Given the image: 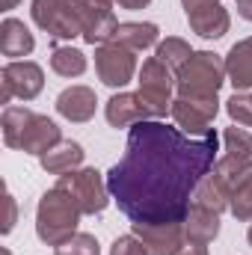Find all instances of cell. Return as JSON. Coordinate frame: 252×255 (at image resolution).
<instances>
[{
    "instance_id": "cell-1",
    "label": "cell",
    "mask_w": 252,
    "mask_h": 255,
    "mask_svg": "<svg viewBox=\"0 0 252 255\" xmlns=\"http://www.w3.org/2000/svg\"><path fill=\"white\" fill-rule=\"evenodd\" d=\"M220 136L211 128L190 136L160 119H145L127 130L125 154L107 172V187L130 223H184L199 181L217 163Z\"/></svg>"
},
{
    "instance_id": "cell-14",
    "label": "cell",
    "mask_w": 252,
    "mask_h": 255,
    "mask_svg": "<svg viewBox=\"0 0 252 255\" xmlns=\"http://www.w3.org/2000/svg\"><path fill=\"white\" fill-rule=\"evenodd\" d=\"M95 110H98V95L89 86H68L57 95V113L65 122L83 125L95 116Z\"/></svg>"
},
{
    "instance_id": "cell-3",
    "label": "cell",
    "mask_w": 252,
    "mask_h": 255,
    "mask_svg": "<svg viewBox=\"0 0 252 255\" xmlns=\"http://www.w3.org/2000/svg\"><path fill=\"white\" fill-rule=\"evenodd\" d=\"M80 217H83V211L77 208V202L63 187L54 184L51 190L39 199V208H36V235H39L42 244L60 247L68 238L77 235Z\"/></svg>"
},
{
    "instance_id": "cell-33",
    "label": "cell",
    "mask_w": 252,
    "mask_h": 255,
    "mask_svg": "<svg viewBox=\"0 0 252 255\" xmlns=\"http://www.w3.org/2000/svg\"><path fill=\"white\" fill-rule=\"evenodd\" d=\"M235 3H238V15L252 21V0H235Z\"/></svg>"
},
{
    "instance_id": "cell-24",
    "label": "cell",
    "mask_w": 252,
    "mask_h": 255,
    "mask_svg": "<svg viewBox=\"0 0 252 255\" xmlns=\"http://www.w3.org/2000/svg\"><path fill=\"white\" fill-rule=\"evenodd\" d=\"M229 211L238 223H252V172L244 175L229 196Z\"/></svg>"
},
{
    "instance_id": "cell-8",
    "label": "cell",
    "mask_w": 252,
    "mask_h": 255,
    "mask_svg": "<svg viewBox=\"0 0 252 255\" xmlns=\"http://www.w3.org/2000/svg\"><path fill=\"white\" fill-rule=\"evenodd\" d=\"M71 9L77 12L80 18V27H83V42L86 45H104V42H113L116 36V12H113V3L116 0H68Z\"/></svg>"
},
{
    "instance_id": "cell-30",
    "label": "cell",
    "mask_w": 252,
    "mask_h": 255,
    "mask_svg": "<svg viewBox=\"0 0 252 255\" xmlns=\"http://www.w3.org/2000/svg\"><path fill=\"white\" fill-rule=\"evenodd\" d=\"M15 223H18V202H15V196L12 193H6V223H3V235H9L12 229H15Z\"/></svg>"
},
{
    "instance_id": "cell-21",
    "label": "cell",
    "mask_w": 252,
    "mask_h": 255,
    "mask_svg": "<svg viewBox=\"0 0 252 255\" xmlns=\"http://www.w3.org/2000/svg\"><path fill=\"white\" fill-rule=\"evenodd\" d=\"M220 235V214L202 211V208H190L187 220H184V238L187 244H211Z\"/></svg>"
},
{
    "instance_id": "cell-32",
    "label": "cell",
    "mask_w": 252,
    "mask_h": 255,
    "mask_svg": "<svg viewBox=\"0 0 252 255\" xmlns=\"http://www.w3.org/2000/svg\"><path fill=\"white\" fill-rule=\"evenodd\" d=\"M116 3H119L122 9H130V12H136V9H145L151 0H116Z\"/></svg>"
},
{
    "instance_id": "cell-22",
    "label": "cell",
    "mask_w": 252,
    "mask_h": 255,
    "mask_svg": "<svg viewBox=\"0 0 252 255\" xmlns=\"http://www.w3.org/2000/svg\"><path fill=\"white\" fill-rule=\"evenodd\" d=\"M51 68L60 77H80L86 71V54L77 51V48H71V45H60L51 54Z\"/></svg>"
},
{
    "instance_id": "cell-9",
    "label": "cell",
    "mask_w": 252,
    "mask_h": 255,
    "mask_svg": "<svg viewBox=\"0 0 252 255\" xmlns=\"http://www.w3.org/2000/svg\"><path fill=\"white\" fill-rule=\"evenodd\" d=\"M30 12H33V21H36V27L39 30H45L51 39H83V27H80V18H77V12L71 9V3L68 0H33V6H30Z\"/></svg>"
},
{
    "instance_id": "cell-12",
    "label": "cell",
    "mask_w": 252,
    "mask_h": 255,
    "mask_svg": "<svg viewBox=\"0 0 252 255\" xmlns=\"http://www.w3.org/2000/svg\"><path fill=\"white\" fill-rule=\"evenodd\" d=\"M220 113V98H175L172 101V122L190 136L208 133Z\"/></svg>"
},
{
    "instance_id": "cell-5",
    "label": "cell",
    "mask_w": 252,
    "mask_h": 255,
    "mask_svg": "<svg viewBox=\"0 0 252 255\" xmlns=\"http://www.w3.org/2000/svg\"><path fill=\"white\" fill-rule=\"evenodd\" d=\"M136 83H139L136 98L145 107L148 119H163L166 113H172V101H175V71L172 68H166L157 57H148L139 68Z\"/></svg>"
},
{
    "instance_id": "cell-23",
    "label": "cell",
    "mask_w": 252,
    "mask_h": 255,
    "mask_svg": "<svg viewBox=\"0 0 252 255\" xmlns=\"http://www.w3.org/2000/svg\"><path fill=\"white\" fill-rule=\"evenodd\" d=\"M154 57L166 65V68L178 71V68L187 63L190 57H193V48H190L184 39H178V36H166L163 42H157V51H154Z\"/></svg>"
},
{
    "instance_id": "cell-6",
    "label": "cell",
    "mask_w": 252,
    "mask_h": 255,
    "mask_svg": "<svg viewBox=\"0 0 252 255\" xmlns=\"http://www.w3.org/2000/svg\"><path fill=\"white\" fill-rule=\"evenodd\" d=\"M57 187H63V190L77 202V208H80L83 214H89V217L101 214V211L107 208V202H110L107 178H104L98 169H92V166L71 169V172L60 175V178H57Z\"/></svg>"
},
{
    "instance_id": "cell-16",
    "label": "cell",
    "mask_w": 252,
    "mask_h": 255,
    "mask_svg": "<svg viewBox=\"0 0 252 255\" xmlns=\"http://www.w3.org/2000/svg\"><path fill=\"white\" fill-rule=\"evenodd\" d=\"M104 116L110 128H133L136 122H145L148 113L139 104L136 92H116L107 104H104Z\"/></svg>"
},
{
    "instance_id": "cell-31",
    "label": "cell",
    "mask_w": 252,
    "mask_h": 255,
    "mask_svg": "<svg viewBox=\"0 0 252 255\" xmlns=\"http://www.w3.org/2000/svg\"><path fill=\"white\" fill-rule=\"evenodd\" d=\"M178 255H208V247L205 244H184V250Z\"/></svg>"
},
{
    "instance_id": "cell-27",
    "label": "cell",
    "mask_w": 252,
    "mask_h": 255,
    "mask_svg": "<svg viewBox=\"0 0 252 255\" xmlns=\"http://www.w3.org/2000/svg\"><path fill=\"white\" fill-rule=\"evenodd\" d=\"M223 145H226V154H238V157H250L252 160V133L244 128H226L223 133Z\"/></svg>"
},
{
    "instance_id": "cell-4",
    "label": "cell",
    "mask_w": 252,
    "mask_h": 255,
    "mask_svg": "<svg viewBox=\"0 0 252 255\" xmlns=\"http://www.w3.org/2000/svg\"><path fill=\"white\" fill-rule=\"evenodd\" d=\"M226 80V60L214 51H193L175 71V98H217Z\"/></svg>"
},
{
    "instance_id": "cell-10",
    "label": "cell",
    "mask_w": 252,
    "mask_h": 255,
    "mask_svg": "<svg viewBox=\"0 0 252 255\" xmlns=\"http://www.w3.org/2000/svg\"><path fill=\"white\" fill-rule=\"evenodd\" d=\"M136 51L122 48L116 42H104L95 48V74L104 86L110 89H122L133 80L136 74Z\"/></svg>"
},
{
    "instance_id": "cell-36",
    "label": "cell",
    "mask_w": 252,
    "mask_h": 255,
    "mask_svg": "<svg viewBox=\"0 0 252 255\" xmlns=\"http://www.w3.org/2000/svg\"><path fill=\"white\" fill-rule=\"evenodd\" d=\"M3 255H12V253H9V250H3Z\"/></svg>"
},
{
    "instance_id": "cell-35",
    "label": "cell",
    "mask_w": 252,
    "mask_h": 255,
    "mask_svg": "<svg viewBox=\"0 0 252 255\" xmlns=\"http://www.w3.org/2000/svg\"><path fill=\"white\" fill-rule=\"evenodd\" d=\"M247 241H250V247H252V223H250V232H247Z\"/></svg>"
},
{
    "instance_id": "cell-19",
    "label": "cell",
    "mask_w": 252,
    "mask_h": 255,
    "mask_svg": "<svg viewBox=\"0 0 252 255\" xmlns=\"http://www.w3.org/2000/svg\"><path fill=\"white\" fill-rule=\"evenodd\" d=\"M83 157H86V151H83L80 142L63 139V142L54 145L48 154H42L39 163H42V169H45L48 175H65V172H71V169H80Z\"/></svg>"
},
{
    "instance_id": "cell-15",
    "label": "cell",
    "mask_w": 252,
    "mask_h": 255,
    "mask_svg": "<svg viewBox=\"0 0 252 255\" xmlns=\"http://www.w3.org/2000/svg\"><path fill=\"white\" fill-rule=\"evenodd\" d=\"M226 77L235 86V92H250L252 89V36L235 42L229 48V54H226Z\"/></svg>"
},
{
    "instance_id": "cell-11",
    "label": "cell",
    "mask_w": 252,
    "mask_h": 255,
    "mask_svg": "<svg viewBox=\"0 0 252 255\" xmlns=\"http://www.w3.org/2000/svg\"><path fill=\"white\" fill-rule=\"evenodd\" d=\"M190 30L202 39H223L232 27L229 9L220 0H181Z\"/></svg>"
},
{
    "instance_id": "cell-2",
    "label": "cell",
    "mask_w": 252,
    "mask_h": 255,
    "mask_svg": "<svg viewBox=\"0 0 252 255\" xmlns=\"http://www.w3.org/2000/svg\"><path fill=\"white\" fill-rule=\"evenodd\" d=\"M3 142L9 148H18L24 154H48L54 145L63 142V130L54 119L42 116V113H33L27 107H6L3 110Z\"/></svg>"
},
{
    "instance_id": "cell-13",
    "label": "cell",
    "mask_w": 252,
    "mask_h": 255,
    "mask_svg": "<svg viewBox=\"0 0 252 255\" xmlns=\"http://www.w3.org/2000/svg\"><path fill=\"white\" fill-rule=\"evenodd\" d=\"M130 232L142 241L148 255H178L184 250V223H160V226H145V223H130Z\"/></svg>"
},
{
    "instance_id": "cell-25",
    "label": "cell",
    "mask_w": 252,
    "mask_h": 255,
    "mask_svg": "<svg viewBox=\"0 0 252 255\" xmlns=\"http://www.w3.org/2000/svg\"><path fill=\"white\" fill-rule=\"evenodd\" d=\"M214 172L229 184V187H235L244 175H250L252 172V160L250 157H238V154H220L217 157V163H214Z\"/></svg>"
},
{
    "instance_id": "cell-26",
    "label": "cell",
    "mask_w": 252,
    "mask_h": 255,
    "mask_svg": "<svg viewBox=\"0 0 252 255\" xmlns=\"http://www.w3.org/2000/svg\"><path fill=\"white\" fill-rule=\"evenodd\" d=\"M54 255H101V247L95 241V235L77 232L74 238H68L65 244L54 247Z\"/></svg>"
},
{
    "instance_id": "cell-29",
    "label": "cell",
    "mask_w": 252,
    "mask_h": 255,
    "mask_svg": "<svg viewBox=\"0 0 252 255\" xmlns=\"http://www.w3.org/2000/svg\"><path fill=\"white\" fill-rule=\"evenodd\" d=\"M110 255H148V253H145L142 241L130 232V235H122V238H116V241H113Z\"/></svg>"
},
{
    "instance_id": "cell-17",
    "label": "cell",
    "mask_w": 252,
    "mask_h": 255,
    "mask_svg": "<svg viewBox=\"0 0 252 255\" xmlns=\"http://www.w3.org/2000/svg\"><path fill=\"white\" fill-rule=\"evenodd\" d=\"M33 48H36V39H33L30 27L24 21L12 18V15L3 18V24H0V51H3V57H9V60L30 57Z\"/></svg>"
},
{
    "instance_id": "cell-18",
    "label": "cell",
    "mask_w": 252,
    "mask_h": 255,
    "mask_svg": "<svg viewBox=\"0 0 252 255\" xmlns=\"http://www.w3.org/2000/svg\"><path fill=\"white\" fill-rule=\"evenodd\" d=\"M229 196H232V187L211 169L199 187L193 193V208H202V211H211V214H223L229 211Z\"/></svg>"
},
{
    "instance_id": "cell-34",
    "label": "cell",
    "mask_w": 252,
    "mask_h": 255,
    "mask_svg": "<svg viewBox=\"0 0 252 255\" xmlns=\"http://www.w3.org/2000/svg\"><path fill=\"white\" fill-rule=\"evenodd\" d=\"M21 0H0V6H3V12H9V9H15Z\"/></svg>"
},
{
    "instance_id": "cell-7",
    "label": "cell",
    "mask_w": 252,
    "mask_h": 255,
    "mask_svg": "<svg viewBox=\"0 0 252 255\" xmlns=\"http://www.w3.org/2000/svg\"><path fill=\"white\" fill-rule=\"evenodd\" d=\"M45 89V71L33 60H9L0 71V104H9L12 98L33 101Z\"/></svg>"
},
{
    "instance_id": "cell-20",
    "label": "cell",
    "mask_w": 252,
    "mask_h": 255,
    "mask_svg": "<svg viewBox=\"0 0 252 255\" xmlns=\"http://www.w3.org/2000/svg\"><path fill=\"white\" fill-rule=\"evenodd\" d=\"M113 42L122 45V48H130V51L157 48L160 30H157V24H151V21H122V24L116 27Z\"/></svg>"
},
{
    "instance_id": "cell-28",
    "label": "cell",
    "mask_w": 252,
    "mask_h": 255,
    "mask_svg": "<svg viewBox=\"0 0 252 255\" xmlns=\"http://www.w3.org/2000/svg\"><path fill=\"white\" fill-rule=\"evenodd\" d=\"M226 113L232 116L235 125L252 128V95L250 92H235V95L226 101Z\"/></svg>"
}]
</instances>
